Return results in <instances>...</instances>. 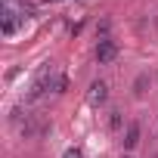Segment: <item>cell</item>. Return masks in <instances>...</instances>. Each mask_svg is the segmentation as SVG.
<instances>
[{
    "label": "cell",
    "instance_id": "6da1fadb",
    "mask_svg": "<svg viewBox=\"0 0 158 158\" xmlns=\"http://www.w3.org/2000/svg\"><path fill=\"white\" fill-rule=\"evenodd\" d=\"M56 84H59V71H56L53 62H47V65L37 71L34 84H31V90H28V96H25V102H37V99H44L50 90L56 93Z\"/></svg>",
    "mask_w": 158,
    "mask_h": 158
},
{
    "label": "cell",
    "instance_id": "7a4b0ae2",
    "mask_svg": "<svg viewBox=\"0 0 158 158\" xmlns=\"http://www.w3.org/2000/svg\"><path fill=\"white\" fill-rule=\"evenodd\" d=\"M22 22H25V16L16 6H3V16H0V31H3V37H13Z\"/></svg>",
    "mask_w": 158,
    "mask_h": 158
},
{
    "label": "cell",
    "instance_id": "3957f363",
    "mask_svg": "<svg viewBox=\"0 0 158 158\" xmlns=\"http://www.w3.org/2000/svg\"><path fill=\"white\" fill-rule=\"evenodd\" d=\"M47 130H50V121H44L40 115H28V121L19 127L22 139H37V136H44Z\"/></svg>",
    "mask_w": 158,
    "mask_h": 158
},
{
    "label": "cell",
    "instance_id": "277c9868",
    "mask_svg": "<svg viewBox=\"0 0 158 158\" xmlns=\"http://www.w3.org/2000/svg\"><path fill=\"white\" fill-rule=\"evenodd\" d=\"M118 59V44L112 40V37H102L99 44H96V62L99 65H112Z\"/></svg>",
    "mask_w": 158,
    "mask_h": 158
},
{
    "label": "cell",
    "instance_id": "5b68a950",
    "mask_svg": "<svg viewBox=\"0 0 158 158\" xmlns=\"http://www.w3.org/2000/svg\"><path fill=\"white\" fill-rule=\"evenodd\" d=\"M139 139H143V127H139V121H130V124L124 127V133H121V146L130 152V149L139 146Z\"/></svg>",
    "mask_w": 158,
    "mask_h": 158
},
{
    "label": "cell",
    "instance_id": "8992f818",
    "mask_svg": "<svg viewBox=\"0 0 158 158\" xmlns=\"http://www.w3.org/2000/svg\"><path fill=\"white\" fill-rule=\"evenodd\" d=\"M106 99H109V84L106 81H93L90 90H87V102L99 109V106H106Z\"/></svg>",
    "mask_w": 158,
    "mask_h": 158
},
{
    "label": "cell",
    "instance_id": "52a82bcc",
    "mask_svg": "<svg viewBox=\"0 0 158 158\" xmlns=\"http://www.w3.org/2000/svg\"><path fill=\"white\" fill-rule=\"evenodd\" d=\"M149 87H152V74H149V71H139V74H136V81H133V87H130L133 99H143V96L149 93Z\"/></svg>",
    "mask_w": 158,
    "mask_h": 158
},
{
    "label": "cell",
    "instance_id": "ba28073f",
    "mask_svg": "<svg viewBox=\"0 0 158 158\" xmlns=\"http://www.w3.org/2000/svg\"><path fill=\"white\" fill-rule=\"evenodd\" d=\"M109 130H112V133H118V130L124 133V115H121L118 109H112V112H109Z\"/></svg>",
    "mask_w": 158,
    "mask_h": 158
},
{
    "label": "cell",
    "instance_id": "9c48e42d",
    "mask_svg": "<svg viewBox=\"0 0 158 158\" xmlns=\"http://www.w3.org/2000/svg\"><path fill=\"white\" fill-rule=\"evenodd\" d=\"M65 158H84V155H81V149H68V152H65Z\"/></svg>",
    "mask_w": 158,
    "mask_h": 158
},
{
    "label": "cell",
    "instance_id": "30bf717a",
    "mask_svg": "<svg viewBox=\"0 0 158 158\" xmlns=\"http://www.w3.org/2000/svg\"><path fill=\"white\" fill-rule=\"evenodd\" d=\"M121 158H130V155H121Z\"/></svg>",
    "mask_w": 158,
    "mask_h": 158
}]
</instances>
